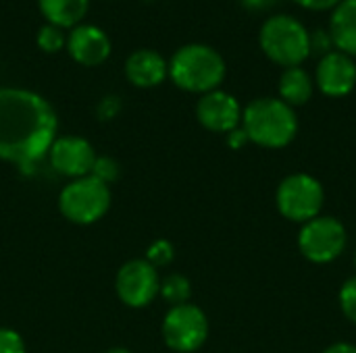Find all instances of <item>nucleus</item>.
<instances>
[{
	"mask_svg": "<svg viewBox=\"0 0 356 353\" xmlns=\"http://www.w3.org/2000/svg\"><path fill=\"white\" fill-rule=\"evenodd\" d=\"M242 123L248 141H254L265 148L288 146L298 129V121L292 106L275 98H261L250 102L242 114Z\"/></svg>",
	"mask_w": 356,
	"mask_h": 353,
	"instance_id": "nucleus-3",
	"label": "nucleus"
},
{
	"mask_svg": "<svg viewBox=\"0 0 356 353\" xmlns=\"http://www.w3.org/2000/svg\"><path fill=\"white\" fill-rule=\"evenodd\" d=\"M196 114H198V121L207 129L217 131V133H229L238 129V123L242 119L238 100L232 94L221 92V89H213L204 94L198 100Z\"/></svg>",
	"mask_w": 356,
	"mask_h": 353,
	"instance_id": "nucleus-12",
	"label": "nucleus"
},
{
	"mask_svg": "<svg viewBox=\"0 0 356 353\" xmlns=\"http://www.w3.org/2000/svg\"><path fill=\"white\" fill-rule=\"evenodd\" d=\"M148 2H150V0H148Z\"/></svg>",
	"mask_w": 356,
	"mask_h": 353,
	"instance_id": "nucleus-31",
	"label": "nucleus"
},
{
	"mask_svg": "<svg viewBox=\"0 0 356 353\" xmlns=\"http://www.w3.org/2000/svg\"><path fill=\"white\" fill-rule=\"evenodd\" d=\"M117 295L129 308H144L159 295V275L148 260H129L117 273Z\"/></svg>",
	"mask_w": 356,
	"mask_h": 353,
	"instance_id": "nucleus-9",
	"label": "nucleus"
},
{
	"mask_svg": "<svg viewBox=\"0 0 356 353\" xmlns=\"http://www.w3.org/2000/svg\"><path fill=\"white\" fill-rule=\"evenodd\" d=\"M330 37L344 52L356 54V0H340L332 12Z\"/></svg>",
	"mask_w": 356,
	"mask_h": 353,
	"instance_id": "nucleus-15",
	"label": "nucleus"
},
{
	"mask_svg": "<svg viewBox=\"0 0 356 353\" xmlns=\"http://www.w3.org/2000/svg\"><path fill=\"white\" fill-rule=\"evenodd\" d=\"M277 206L286 218L309 223L317 218L323 206V187L311 175H292L284 179L277 189Z\"/></svg>",
	"mask_w": 356,
	"mask_h": 353,
	"instance_id": "nucleus-6",
	"label": "nucleus"
},
{
	"mask_svg": "<svg viewBox=\"0 0 356 353\" xmlns=\"http://www.w3.org/2000/svg\"><path fill=\"white\" fill-rule=\"evenodd\" d=\"M207 316L200 308L192 304L173 306L163 320V339L173 352H196L207 341Z\"/></svg>",
	"mask_w": 356,
	"mask_h": 353,
	"instance_id": "nucleus-7",
	"label": "nucleus"
},
{
	"mask_svg": "<svg viewBox=\"0 0 356 353\" xmlns=\"http://www.w3.org/2000/svg\"><path fill=\"white\" fill-rule=\"evenodd\" d=\"M340 306L342 312L346 314V318H350L353 322H356V277L350 279L342 291H340Z\"/></svg>",
	"mask_w": 356,
	"mask_h": 353,
	"instance_id": "nucleus-21",
	"label": "nucleus"
},
{
	"mask_svg": "<svg viewBox=\"0 0 356 353\" xmlns=\"http://www.w3.org/2000/svg\"><path fill=\"white\" fill-rule=\"evenodd\" d=\"M169 77L186 92L209 94L223 81L225 60L207 44H186L171 56Z\"/></svg>",
	"mask_w": 356,
	"mask_h": 353,
	"instance_id": "nucleus-2",
	"label": "nucleus"
},
{
	"mask_svg": "<svg viewBox=\"0 0 356 353\" xmlns=\"http://www.w3.org/2000/svg\"><path fill=\"white\" fill-rule=\"evenodd\" d=\"M317 83L327 96H346L356 85L355 60L344 52H330L317 67Z\"/></svg>",
	"mask_w": 356,
	"mask_h": 353,
	"instance_id": "nucleus-13",
	"label": "nucleus"
},
{
	"mask_svg": "<svg viewBox=\"0 0 356 353\" xmlns=\"http://www.w3.org/2000/svg\"><path fill=\"white\" fill-rule=\"evenodd\" d=\"M111 206L108 183L94 175L73 179L58 196V208L63 216L75 225H92L100 221Z\"/></svg>",
	"mask_w": 356,
	"mask_h": 353,
	"instance_id": "nucleus-5",
	"label": "nucleus"
},
{
	"mask_svg": "<svg viewBox=\"0 0 356 353\" xmlns=\"http://www.w3.org/2000/svg\"><path fill=\"white\" fill-rule=\"evenodd\" d=\"M106 353H129L125 347H113V350H108Z\"/></svg>",
	"mask_w": 356,
	"mask_h": 353,
	"instance_id": "nucleus-29",
	"label": "nucleus"
},
{
	"mask_svg": "<svg viewBox=\"0 0 356 353\" xmlns=\"http://www.w3.org/2000/svg\"><path fill=\"white\" fill-rule=\"evenodd\" d=\"M263 52L286 67H298L311 52V35L305 25L290 15H275L261 27Z\"/></svg>",
	"mask_w": 356,
	"mask_h": 353,
	"instance_id": "nucleus-4",
	"label": "nucleus"
},
{
	"mask_svg": "<svg viewBox=\"0 0 356 353\" xmlns=\"http://www.w3.org/2000/svg\"><path fill=\"white\" fill-rule=\"evenodd\" d=\"M173 246L167 241V239H156L150 248H148V252H146V260L154 266V268H159V266H167L171 260H173Z\"/></svg>",
	"mask_w": 356,
	"mask_h": 353,
	"instance_id": "nucleus-20",
	"label": "nucleus"
},
{
	"mask_svg": "<svg viewBox=\"0 0 356 353\" xmlns=\"http://www.w3.org/2000/svg\"><path fill=\"white\" fill-rule=\"evenodd\" d=\"M355 262H356V256H355Z\"/></svg>",
	"mask_w": 356,
	"mask_h": 353,
	"instance_id": "nucleus-30",
	"label": "nucleus"
},
{
	"mask_svg": "<svg viewBox=\"0 0 356 353\" xmlns=\"http://www.w3.org/2000/svg\"><path fill=\"white\" fill-rule=\"evenodd\" d=\"M67 50L71 58L83 67H96L102 64L111 54V40L106 31H102L98 25L79 23L71 27L67 35Z\"/></svg>",
	"mask_w": 356,
	"mask_h": 353,
	"instance_id": "nucleus-11",
	"label": "nucleus"
},
{
	"mask_svg": "<svg viewBox=\"0 0 356 353\" xmlns=\"http://www.w3.org/2000/svg\"><path fill=\"white\" fill-rule=\"evenodd\" d=\"M56 139V114L40 94L0 87V158L19 166L40 162Z\"/></svg>",
	"mask_w": 356,
	"mask_h": 353,
	"instance_id": "nucleus-1",
	"label": "nucleus"
},
{
	"mask_svg": "<svg viewBox=\"0 0 356 353\" xmlns=\"http://www.w3.org/2000/svg\"><path fill=\"white\" fill-rule=\"evenodd\" d=\"M227 141H229V146H232V148H242V146L248 141V135H246V131H244V129H234V131H229Z\"/></svg>",
	"mask_w": 356,
	"mask_h": 353,
	"instance_id": "nucleus-25",
	"label": "nucleus"
},
{
	"mask_svg": "<svg viewBox=\"0 0 356 353\" xmlns=\"http://www.w3.org/2000/svg\"><path fill=\"white\" fill-rule=\"evenodd\" d=\"M280 94L288 106L290 104L298 106V104L309 102L313 94V83H311L309 73L302 71L300 67H288V71L280 79Z\"/></svg>",
	"mask_w": 356,
	"mask_h": 353,
	"instance_id": "nucleus-17",
	"label": "nucleus"
},
{
	"mask_svg": "<svg viewBox=\"0 0 356 353\" xmlns=\"http://www.w3.org/2000/svg\"><path fill=\"white\" fill-rule=\"evenodd\" d=\"M0 353H25V343L17 331L0 329Z\"/></svg>",
	"mask_w": 356,
	"mask_h": 353,
	"instance_id": "nucleus-22",
	"label": "nucleus"
},
{
	"mask_svg": "<svg viewBox=\"0 0 356 353\" xmlns=\"http://www.w3.org/2000/svg\"><path fill=\"white\" fill-rule=\"evenodd\" d=\"M298 4L307 6V8H315V10H321V8H332L336 6L340 0H296Z\"/></svg>",
	"mask_w": 356,
	"mask_h": 353,
	"instance_id": "nucleus-24",
	"label": "nucleus"
},
{
	"mask_svg": "<svg viewBox=\"0 0 356 353\" xmlns=\"http://www.w3.org/2000/svg\"><path fill=\"white\" fill-rule=\"evenodd\" d=\"M159 293H161L171 306H181V304H188L190 293H192V287H190V281H188L186 277H181V275H171V277H167L165 281H161Z\"/></svg>",
	"mask_w": 356,
	"mask_h": 353,
	"instance_id": "nucleus-18",
	"label": "nucleus"
},
{
	"mask_svg": "<svg viewBox=\"0 0 356 353\" xmlns=\"http://www.w3.org/2000/svg\"><path fill=\"white\" fill-rule=\"evenodd\" d=\"M38 6L46 17V23L65 29L81 23L88 12L90 0H38Z\"/></svg>",
	"mask_w": 356,
	"mask_h": 353,
	"instance_id": "nucleus-16",
	"label": "nucleus"
},
{
	"mask_svg": "<svg viewBox=\"0 0 356 353\" xmlns=\"http://www.w3.org/2000/svg\"><path fill=\"white\" fill-rule=\"evenodd\" d=\"M313 44L319 50H327L332 46V37L327 33H323V31H317L315 35H311V48H313Z\"/></svg>",
	"mask_w": 356,
	"mask_h": 353,
	"instance_id": "nucleus-26",
	"label": "nucleus"
},
{
	"mask_svg": "<svg viewBox=\"0 0 356 353\" xmlns=\"http://www.w3.org/2000/svg\"><path fill=\"white\" fill-rule=\"evenodd\" d=\"M50 164L56 173L73 179H81L92 175V169L96 164V152L92 144L83 137L67 135L56 137L50 146Z\"/></svg>",
	"mask_w": 356,
	"mask_h": 353,
	"instance_id": "nucleus-10",
	"label": "nucleus"
},
{
	"mask_svg": "<svg viewBox=\"0 0 356 353\" xmlns=\"http://www.w3.org/2000/svg\"><path fill=\"white\" fill-rule=\"evenodd\" d=\"M35 42H38L40 50H44L48 54H54V52H58V50H63L67 46V35H65L63 27H56L52 23H44L35 33Z\"/></svg>",
	"mask_w": 356,
	"mask_h": 353,
	"instance_id": "nucleus-19",
	"label": "nucleus"
},
{
	"mask_svg": "<svg viewBox=\"0 0 356 353\" xmlns=\"http://www.w3.org/2000/svg\"><path fill=\"white\" fill-rule=\"evenodd\" d=\"M92 175L104 183L113 181L117 177V164L111 158H96V164L92 169Z\"/></svg>",
	"mask_w": 356,
	"mask_h": 353,
	"instance_id": "nucleus-23",
	"label": "nucleus"
},
{
	"mask_svg": "<svg viewBox=\"0 0 356 353\" xmlns=\"http://www.w3.org/2000/svg\"><path fill=\"white\" fill-rule=\"evenodd\" d=\"M125 75H127L129 83H134L138 87H154V85L163 83L165 77L169 75V64L163 58V54H159L156 50L142 48L127 56Z\"/></svg>",
	"mask_w": 356,
	"mask_h": 353,
	"instance_id": "nucleus-14",
	"label": "nucleus"
},
{
	"mask_svg": "<svg viewBox=\"0 0 356 353\" xmlns=\"http://www.w3.org/2000/svg\"><path fill=\"white\" fill-rule=\"evenodd\" d=\"M298 246L309 260L332 262L346 246V229L332 216H317L302 227Z\"/></svg>",
	"mask_w": 356,
	"mask_h": 353,
	"instance_id": "nucleus-8",
	"label": "nucleus"
},
{
	"mask_svg": "<svg viewBox=\"0 0 356 353\" xmlns=\"http://www.w3.org/2000/svg\"><path fill=\"white\" fill-rule=\"evenodd\" d=\"M325 353H356V345H350V343H336L330 350H325Z\"/></svg>",
	"mask_w": 356,
	"mask_h": 353,
	"instance_id": "nucleus-28",
	"label": "nucleus"
},
{
	"mask_svg": "<svg viewBox=\"0 0 356 353\" xmlns=\"http://www.w3.org/2000/svg\"><path fill=\"white\" fill-rule=\"evenodd\" d=\"M246 8H252V10H257V8H267V6H271V4H275L277 0H240Z\"/></svg>",
	"mask_w": 356,
	"mask_h": 353,
	"instance_id": "nucleus-27",
	"label": "nucleus"
}]
</instances>
